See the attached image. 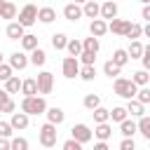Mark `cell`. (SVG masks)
I'll list each match as a JSON object with an SVG mask.
<instances>
[{"label": "cell", "mask_w": 150, "mask_h": 150, "mask_svg": "<svg viewBox=\"0 0 150 150\" xmlns=\"http://www.w3.org/2000/svg\"><path fill=\"white\" fill-rule=\"evenodd\" d=\"M19 110L26 112L28 117H30V115H45V110H47V101H45V96H28V98H21Z\"/></svg>", "instance_id": "6da1fadb"}, {"label": "cell", "mask_w": 150, "mask_h": 150, "mask_svg": "<svg viewBox=\"0 0 150 150\" xmlns=\"http://www.w3.org/2000/svg\"><path fill=\"white\" fill-rule=\"evenodd\" d=\"M45 115H47V122H49V124H54V127L63 124V120H66V112H63L59 105H52V108H47V110H45Z\"/></svg>", "instance_id": "8fae6325"}, {"label": "cell", "mask_w": 150, "mask_h": 150, "mask_svg": "<svg viewBox=\"0 0 150 150\" xmlns=\"http://www.w3.org/2000/svg\"><path fill=\"white\" fill-rule=\"evenodd\" d=\"M19 91L23 94V98H28V96H38V84H35V77L21 80V89H19Z\"/></svg>", "instance_id": "d6986e66"}, {"label": "cell", "mask_w": 150, "mask_h": 150, "mask_svg": "<svg viewBox=\"0 0 150 150\" xmlns=\"http://www.w3.org/2000/svg\"><path fill=\"white\" fill-rule=\"evenodd\" d=\"M131 82L136 84V87H148V82H150V75H148V70H136L134 73V77H131Z\"/></svg>", "instance_id": "1f68e13d"}, {"label": "cell", "mask_w": 150, "mask_h": 150, "mask_svg": "<svg viewBox=\"0 0 150 150\" xmlns=\"http://www.w3.org/2000/svg\"><path fill=\"white\" fill-rule=\"evenodd\" d=\"M66 52H68V56H80L82 54V42L80 40H75V38H68V42H66Z\"/></svg>", "instance_id": "484cf974"}, {"label": "cell", "mask_w": 150, "mask_h": 150, "mask_svg": "<svg viewBox=\"0 0 150 150\" xmlns=\"http://www.w3.org/2000/svg\"><path fill=\"white\" fill-rule=\"evenodd\" d=\"M38 21V7L33 5V2H28V5H23L21 7V12H19V26H23V28H28V26H33Z\"/></svg>", "instance_id": "277c9868"}, {"label": "cell", "mask_w": 150, "mask_h": 150, "mask_svg": "<svg viewBox=\"0 0 150 150\" xmlns=\"http://www.w3.org/2000/svg\"><path fill=\"white\" fill-rule=\"evenodd\" d=\"M9 150H28V138H23V136H12V138H9Z\"/></svg>", "instance_id": "d590c367"}, {"label": "cell", "mask_w": 150, "mask_h": 150, "mask_svg": "<svg viewBox=\"0 0 150 150\" xmlns=\"http://www.w3.org/2000/svg\"><path fill=\"white\" fill-rule=\"evenodd\" d=\"M12 134H14V129L9 127V122L0 120V138H12Z\"/></svg>", "instance_id": "7bdbcfd3"}, {"label": "cell", "mask_w": 150, "mask_h": 150, "mask_svg": "<svg viewBox=\"0 0 150 150\" xmlns=\"http://www.w3.org/2000/svg\"><path fill=\"white\" fill-rule=\"evenodd\" d=\"M136 131H138L145 141H150V117H148V115L138 117V122H136Z\"/></svg>", "instance_id": "cb8c5ba5"}, {"label": "cell", "mask_w": 150, "mask_h": 150, "mask_svg": "<svg viewBox=\"0 0 150 150\" xmlns=\"http://www.w3.org/2000/svg\"><path fill=\"white\" fill-rule=\"evenodd\" d=\"M77 77H80V80H84V82H91V80L96 77V66H80Z\"/></svg>", "instance_id": "4dcf8cb0"}, {"label": "cell", "mask_w": 150, "mask_h": 150, "mask_svg": "<svg viewBox=\"0 0 150 150\" xmlns=\"http://www.w3.org/2000/svg\"><path fill=\"white\" fill-rule=\"evenodd\" d=\"M38 138H40V145H42V148H54L56 141H59V131H56L54 124L45 122V124L40 127V131H38Z\"/></svg>", "instance_id": "3957f363"}, {"label": "cell", "mask_w": 150, "mask_h": 150, "mask_svg": "<svg viewBox=\"0 0 150 150\" xmlns=\"http://www.w3.org/2000/svg\"><path fill=\"white\" fill-rule=\"evenodd\" d=\"M94 150H110V148H108L105 141H98V143H94Z\"/></svg>", "instance_id": "681fc988"}, {"label": "cell", "mask_w": 150, "mask_h": 150, "mask_svg": "<svg viewBox=\"0 0 150 150\" xmlns=\"http://www.w3.org/2000/svg\"><path fill=\"white\" fill-rule=\"evenodd\" d=\"M14 75V70L9 68V63H0V82H7Z\"/></svg>", "instance_id": "b9f144b4"}, {"label": "cell", "mask_w": 150, "mask_h": 150, "mask_svg": "<svg viewBox=\"0 0 150 150\" xmlns=\"http://www.w3.org/2000/svg\"><path fill=\"white\" fill-rule=\"evenodd\" d=\"M82 105H84L87 110H94V108L101 105V96H98V94H87V96L82 98Z\"/></svg>", "instance_id": "e575fe53"}, {"label": "cell", "mask_w": 150, "mask_h": 150, "mask_svg": "<svg viewBox=\"0 0 150 150\" xmlns=\"http://www.w3.org/2000/svg\"><path fill=\"white\" fill-rule=\"evenodd\" d=\"M127 117H129V115H127L124 105H117V108H112V110H110V120H112V122H117V124H120V122H124Z\"/></svg>", "instance_id": "74e56055"}, {"label": "cell", "mask_w": 150, "mask_h": 150, "mask_svg": "<svg viewBox=\"0 0 150 150\" xmlns=\"http://www.w3.org/2000/svg\"><path fill=\"white\" fill-rule=\"evenodd\" d=\"M63 19H66V21H80V19H82V7L75 5V2H68V5L63 7Z\"/></svg>", "instance_id": "4fadbf2b"}, {"label": "cell", "mask_w": 150, "mask_h": 150, "mask_svg": "<svg viewBox=\"0 0 150 150\" xmlns=\"http://www.w3.org/2000/svg\"><path fill=\"white\" fill-rule=\"evenodd\" d=\"M38 21H40V23H52V21H56V9H54V7H40V9H38Z\"/></svg>", "instance_id": "44dd1931"}, {"label": "cell", "mask_w": 150, "mask_h": 150, "mask_svg": "<svg viewBox=\"0 0 150 150\" xmlns=\"http://www.w3.org/2000/svg\"><path fill=\"white\" fill-rule=\"evenodd\" d=\"M19 89H21V80H19L16 75H12V77L5 82V91L12 96V94H19Z\"/></svg>", "instance_id": "836d02e7"}, {"label": "cell", "mask_w": 150, "mask_h": 150, "mask_svg": "<svg viewBox=\"0 0 150 150\" xmlns=\"http://www.w3.org/2000/svg\"><path fill=\"white\" fill-rule=\"evenodd\" d=\"M66 42H68V35H66V33H54V35H52V47H54L56 52L66 49Z\"/></svg>", "instance_id": "d6a6232c"}, {"label": "cell", "mask_w": 150, "mask_h": 150, "mask_svg": "<svg viewBox=\"0 0 150 150\" xmlns=\"http://www.w3.org/2000/svg\"><path fill=\"white\" fill-rule=\"evenodd\" d=\"M141 16H143V21H148V23H150V5H143V9H141Z\"/></svg>", "instance_id": "c3c4849f"}, {"label": "cell", "mask_w": 150, "mask_h": 150, "mask_svg": "<svg viewBox=\"0 0 150 150\" xmlns=\"http://www.w3.org/2000/svg\"><path fill=\"white\" fill-rule=\"evenodd\" d=\"M61 148H63V150H84V145H80V143H77V141H73V138H68Z\"/></svg>", "instance_id": "f6af8a7d"}, {"label": "cell", "mask_w": 150, "mask_h": 150, "mask_svg": "<svg viewBox=\"0 0 150 150\" xmlns=\"http://www.w3.org/2000/svg\"><path fill=\"white\" fill-rule=\"evenodd\" d=\"M19 42H21V52H33L35 47H40L38 45V35H33V33H26Z\"/></svg>", "instance_id": "603a6c76"}, {"label": "cell", "mask_w": 150, "mask_h": 150, "mask_svg": "<svg viewBox=\"0 0 150 150\" xmlns=\"http://www.w3.org/2000/svg\"><path fill=\"white\" fill-rule=\"evenodd\" d=\"M141 54H143V42L141 40H131V45L127 49V56L129 59H141Z\"/></svg>", "instance_id": "f546056e"}, {"label": "cell", "mask_w": 150, "mask_h": 150, "mask_svg": "<svg viewBox=\"0 0 150 150\" xmlns=\"http://www.w3.org/2000/svg\"><path fill=\"white\" fill-rule=\"evenodd\" d=\"M112 91H115L120 98H127V101H131V98L136 96L138 87H136L131 80H127V77H115V82H112Z\"/></svg>", "instance_id": "7a4b0ae2"}, {"label": "cell", "mask_w": 150, "mask_h": 150, "mask_svg": "<svg viewBox=\"0 0 150 150\" xmlns=\"http://www.w3.org/2000/svg\"><path fill=\"white\" fill-rule=\"evenodd\" d=\"M2 59H5V56H2V52H0V63H5V61H2Z\"/></svg>", "instance_id": "f5cc1de1"}, {"label": "cell", "mask_w": 150, "mask_h": 150, "mask_svg": "<svg viewBox=\"0 0 150 150\" xmlns=\"http://www.w3.org/2000/svg\"><path fill=\"white\" fill-rule=\"evenodd\" d=\"M26 66H28L26 52H12V54H9V68H12V70H23Z\"/></svg>", "instance_id": "30bf717a"}, {"label": "cell", "mask_w": 150, "mask_h": 150, "mask_svg": "<svg viewBox=\"0 0 150 150\" xmlns=\"http://www.w3.org/2000/svg\"><path fill=\"white\" fill-rule=\"evenodd\" d=\"M82 42V49L84 52H94V54H98V49H101V42H98V38H84V40H80Z\"/></svg>", "instance_id": "83f0119b"}, {"label": "cell", "mask_w": 150, "mask_h": 150, "mask_svg": "<svg viewBox=\"0 0 150 150\" xmlns=\"http://www.w3.org/2000/svg\"><path fill=\"white\" fill-rule=\"evenodd\" d=\"M141 2H143V5H148V2H150V0H141Z\"/></svg>", "instance_id": "db71d44e"}, {"label": "cell", "mask_w": 150, "mask_h": 150, "mask_svg": "<svg viewBox=\"0 0 150 150\" xmlns=\"http://www.w3.org/2000/svg\"><path fill=\"white\" fill-rule=\"evenodd\" d=\"M141 35H143V26H141V23H129L124 38H129V40H138Z\"/></svg>", "instance_id": "8d00e7d4"}, {"label": "cell", "mask_w": 150, "mask_h": 150, "mask_svg": "<svg viewBox=\"0 0 150 150\" xmlns=\"http://www.w3.org/2000/svg\"><path fill=\"white\" fill-rule=\"evenodd\" d=\"M61 70H63V77H66V80H73V77H77V73H80V61H77L75 56H66V59L61 61Z\"/></svg>", "instance_id": "52a82bcc"}, {"label": "cell", "mask_w": 150, "mask_h": 150, "mask_svg": "<svg viewBox=\"0 0 150 150\" xmlns=\"http://www.w3.org/2000/svg\"><path fill=\"white\" fill-rule=\"evenodd\" d=\"M2 19H16V5L9 0H0V21Z\"/></svg>", "instance_id": "e0dca14e"}, {"label": "cell", "mask_w": 150, "mask_h": 150, "mask_svg": "<svg viewBox=\"0 0 150 150\" xmlns=\"http://www.w3.org/2000/svg\"><path fill=\"white\" fill-rule=\"evenodd\" d=\"M98 9H101V5L98 2H94V0H87L84 5H82V16H87V19H98Z\"/></svg>", "instance_id": "ac0fdd59"}, {"label": "cell", "mask_w": 150, "mask_h": 150, "mask_svg": "<svg viewBox=\"0 0 150 150\" xmlns=\"http://www.w3.org/2000/svg\"><path fill=\"white\" fill-rule=\"evenodd\" d=\"M0 150H9V138H0Z\"/></svg>", "instance_id": "f907efd6"}, {"label": "cell", "mask_w": 150, "mask_h": 150, "mask_svg": "<svg viewBox=\"0 0 150 150\" xmlns=\"http://www.w3.org/2000/svg\"><path fill=\"white\" fill-rule=\"evenodd\" d=\"M89 33H91V38H103V35L108 33V23H105L103 19H94V21L89 23Z\"/></svg>", "instance_id": "2e32d148"}, {"label": "cell", "mask_w": 150, "mask_h": 150, "mask_svg": "<svg viewBox=\"0 0 150 150\" xmlns=\"http://www.w3.org/2000/svg\"><path fill=\"white\" fill-rule=\"evenodd\" d=\"M124 110H127V115H131V117H143V115H145V105H141V103H138L136 98L127 101Z\"/></svg>", "instance_id": "ffe728a7"}, {"label": "cell", "mask_w": 150, "mask_h": 150, "mask_svg": "<svg viewBox=\"0 0 150 150\" xmlns=\"http://www.w3.org/2000/svg\"><path fill=\"white\" fill-rule=\"evenodd\" d=\"M73 2H75V5H80V7H82V5H84V2H87V0H73Z\"/></svg>", "instance_id": "816d5d0a"}, {"label": "cell", "mask_w": 150, "mask_h": 150, "mask_svg": "<svg viewBox=\"0 0 150 150\" xmlns=\"http://www.w3.org/2000/svg\"><path fill=\"white\" fill-rule=\"evenodd\" d=\"M129 23H131V21H127V19H110V21H108V30H110L112 35H122V38H124Z\"/></svg>", "instance_id": "7c38bea8"}, {"label": "cell", "mask_w": 150, "mask_h": 150, "mask_svg": "<svg viewBox=\"0 0 150 150\" xmlns=\"http://www.w3.org/2000/svg\"><path fill=\"white\" fill-rule=\"evenodd\" d=\"M70 138H73V141H77L80 145H84V143H89L94 136H91V129H89L87 124H82V122H80V124H73V129H70Z\"/></svg>", "instance_id": "8992f818"}, {"label": "cell", "mask_w": 150, "mask_h": 150, "mask_svg": "<svg viewBox=\"0 0 150 150\" xmlns=\"http://www.w3.org/2000/svg\"><path fill=\"white\" fill-rule=\"evenodd\" d=\"M45 61H47V52H45L42 47H35V49L30 52V56H28V63H33L35 68H38V66H45Z\"/></svg>", "instance_id": "7402d4cb"}, {"label": "cell", "mask_w": 150, "mask_h": 150, "mask_svg": "<svg viewBox=\"0 0 150 150\" xmlns=\"http://www.w3.org/2000/svg\"><path fill=\"white\" fill-rule=\"evenodd\" d=\"M5 35H7V40H21V38L26 35V28L19 26L16 21H9L7 28H5Z\"/></svg>", "instance_id": "5bb4252c"}, {"label": "cell", "mask_w": 150, "mask_h": 150, "mask_svg": "<svg viewBox=\"0 0 150 150\" xmlns=\"http://www.w3.org/2000/svg\"><path fill=\"white\" fill-rule=\"evenodd\" d=\"M9 101H12V98H9V94H7L5 89H0V110H2V108H5Z\"/></svg>", "instance_id": "7dc6e473"}, {"label": "cell", "mask_w": 150, "mask_h": 150, "mask_svg": "<svg viewBox=\"0 0 150 150\" xmlns=\"http://www.w3.org/2000/svg\"><path fill=\"white\" fill-rule=\"evenodd\" d=\"M98 19H103L105 23H108L110 19H117V2H115V0H105V2L101 5V9H98Z\"/></svg>", "instance_id": "ba28073f"}, {"label": "cell", "mask_w": 150, "mask_h": 150, "mask_svg": "<svg viewBox=\"0 0 150 150\" xmlns=\"http://www.w3.org/2000/svg\"><path fill=\"white\" fill-rule=\"evenodd\" d=\"M28 122H30V117H28L26 112H21V110L9 115V127H12L14 131H23V129L28 127Z\"/></svg>", "instance_id": "9c48e42d"}, {"label": "cell", "mask_w": 150, "mask_h": 150, "mask_svg": "<svg viewBox=\"0 0 150 150\" xmlns=\"http://www.w3.org/2000/svg\"><path fill=\"white\" fill-rule=\"evenodd\" d=\"M117 68H124L127 63H129V56H127V49H115L112 52V59H110Z\"/></svg>", "instance_id": "f1b7e54d"}, {"label": "cell", "mask_w": 150, "mask_h": 150, "mask_svg": "<svg viewBox=\"0 0 150 150\" xmlns=\"http://www.w3.org/2000/svg\"><path fill=\"white\" fill-rule=\"evenodd\" d=\"M103 73H105V75H108V77L112 80V77H120L122 68H117V66H115L112 61H105V63H103Z\"/></svg>", "instance_id": "ab89813d"}, {"label": "cell", "mask_w": 150, "mask_h": 150, "mask_svg": "<svg viewBox=\"0 0 150 150\" xmlns=\"http://www.w3.org/2000/svg\"><path fill=\"white\" fill-rule=\"evenodd\" d=\"M141 63H143V70L150 68V45H143V54H141Z\"/></svg>", "instance_id": "ee69618b"}, {"label": "cell", "mask_w": 150, "mask_h": 150, "mask_svg": "<svg viewBox=\"0 0 150 150\" xmlns=\"http://www.w3.org/2000/svg\"><path fill=\"white\" fill-rule=\"evenodd\" d=\"M91 136H96L98 141H108V138L112 136V124H110V122L96 124V127H94V131H91Z\"/></svg>", "instance_id": "9a60e30c"}, {"label": "cell", "mask_w": 150, "mask_h": 150, "mask_svg": "<svg viewBox=\"0 0 150 150\" xmlns=\"http://www.w3.org/2000/svg\"><path fill=\"white\" fill-rule=\"evenodd\" d=\"M120 150H136V143H134V138H122V143H120Z\"/></svg>", "instance_id": "bcb514c9"}, {"label": "cell", "mask_w": 150, "mask_h": 150, "mask_svg": "<svg viewBox=\"0 0 150 150\" xmlns=\"http://www.w3.org/2000/svg\"><path fill=\"white\" fill-rule=\"evenodd\" d=\"M91 115H94V122H96V124H103V122H110V110H108V108H103V105H98V108H94V110H91Z\"/></svg>", "instance_id": "4316f807"}, {"label": "cell", "mask_w": 150, "mask_h": 150, "mask_svg": "<svg viewBox=\"0 0 150 150\" xmlns=\"http://www.w3.org/2000/svg\"><path fill=\"white\" fill-rule=\"evenodd\" d=\"M77 61H80V66H94V63H96V54H94V52H84V49H82V54L77 56Z\"/></svg>", "instance_id": "f35d334b"}, {"label": "cell", "mask_w": 150, "mask_h": 150, "mask_svg": "<svg viewBox=\"0 0 150 150\" xmlns=\"http://www.w3.org/2000/svg\"><path fill=\"white\" fill-rule=\"evenodd\" d=\"M35 84H38V94H40V96L52 94V89H54V75H52L49 70H42V73H38Z\"/></svg>", "instance_id": "5b68a950"}, {"label": "cell", "mask_w": 150, "mask_h": 150, "mask_svg": "<svg viewBox=\"0 0 150 150\" xmlns=\"http://www.w3.org/2000/svg\"><path fill=\"white\" fill-rule=\"evenodd\" d=\"M141 105H148L150 103V89L148 87H138V91H136V96H134Z\"/></svg>", "instance_id": "60d3db41"}, {"label": "cell", "mask_w": 150, "mask_h": 150, "mask_svg": "<svg viewBox=\"0 0 150 150\" xmlns=\"http://www.w3.org/2000/svg\"><path fill=\"white\" fill-rule=\"evenodd\" d=\"M120 134L124 136V138H134V134H136V122L134 120H124V122H120Z\"/></svg>", "instance_id": "d4e9b609"}]
</instances>
